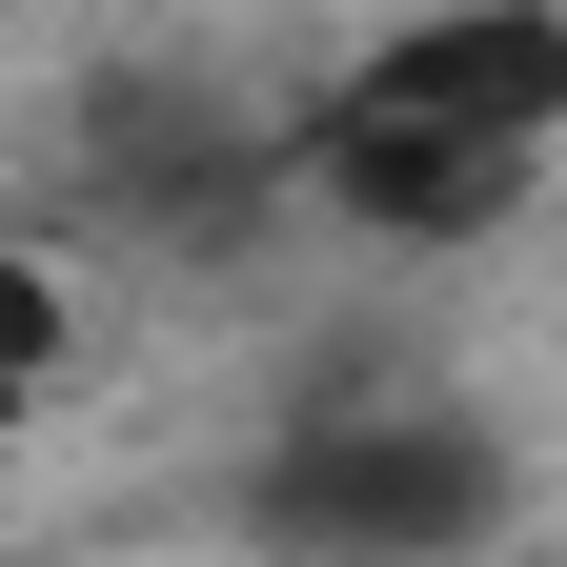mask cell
I'll list each match as a JSON object with an SVG mask.
<instances>
[{
  "mask_svg": "<svg viewBox=\"0 0 567 567\" xmlns=\"http://www.w3.org/2000/svg\"><path fill=\"white\" fill-rule=\"evenodd\" d=\"M284 183L344 244H405V264L507 244L567 183V0H405V21H365L284 122Z\"/></svg>",
  "mask_w": 567,
  "mask_h": 567,
  "instance_id": "cell-1",
  "label": "cell"
},
{
  "mask_svg": "<svg viewBox=\"0 0 567 567\" xmlns=\"http://www.w3.org/2000/svg\"><path fill=\"white\" fill-rule=\"evenodd\" d=\"M507 425L486 405H324L284 425V446L224 486L264 567H466L486 527H507Z\"/></svg>",
  "mask_w": 567,
  "mask_h": 567,
  "instance_id": "cell-2",
  "label": "cell"
},
{
  "mask_svg": "<svg viewBox=\"0 0 567 567\" xmlns=\"http://www.w3.org/2000/svg\"><path fill=\"white\" fill-rule=\"evenodd\" d=\"M21 425H41V385H0V446H21Z\"/></svg>",
  "mask_w": 567,
  "mask_h": 567,
  "instance_id": "cell-3",
  "label": "cell"
}]
</instances>
